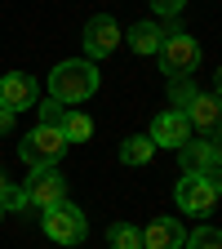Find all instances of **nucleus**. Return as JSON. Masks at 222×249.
Wrapping results in <instances>:
<instances>
[{
	"mask_svg": "<svg viewBox=\"0 0 222 249\" xmlns=\"http://www.w3.org/2000/svg\"><path fill=\"white\" fill-rule=\"evenodd\" d=\"M182 5H187V0H151V9H155V14H165V18L182 14Z\"/></svg>",
	"mask_w": 222,
	"mask_h": 249,
	"instance_id": "nucleus-20",
	"label": "nucleus"
},
{
	"mask_svg": "<svg viewBox=\"0 0 222 249\" xmlns=\"http://www.w3.org/2000/svg\"><path fill=\"white\" fill-rule=\"evenodd\" d=\"M173 200H178L182 213H213V205H218V178H209V174H187V178H178Z\"/></svg>",
	"mask_w": 222,
	"mask_h": 249,
	"instance_id": "nucleus-5",
	"label": "nucleus"
},
{
	"mask_svg": "<svg viewBox=\"0 0 222 249\" xmlns=\"http://www.w3.org/2000/svg\"><path fill=\"white\" fill-rule=\"evenodd\" d=\"M40 227L53 245H80L85 240V209L71 205V200H58V205H45L40 209Z\"/></svg>",
	"mask_w": 222,
	"mask_h": 249,
	"instance_id": "nucleus-2",
	"label": "nucleus"
},
{
	"mask_svg": "<svg viewBox=\"0 0 222 249\" xmlns=\"http://www.w3.org/2000/svg\"><path fill=\"white\" fill-rule=\"evenodd\" d=\"M151 156H155V147H151L147 134H134V138L120 142V160H124V165H147Z\"/></svg>",
	"mask_w": 222,
	"mask_h": 249,
	"instance_id": "nucleus-15",
	"label": "nucleus"
},
{
	"mask_svg": "<svg viewBox=\"0 0 222 249\" xmlns=\"http://www.w3.org/2000/svg\"><path fill=\"white\" fill-rule=\"evenodd\" d=\"M5 187H9V178H5V169H0V192H5Z\"/></svg>",
	"mask_w": 222,
	"mask_h": 249,
	"instance_id": "nucleus-23",
	"label": "nucleus"
},
{
	"mask_svg": "<svg viewBox=\"0 0 222 249\" xmlns=\"http://www.w3.org/2000/svg\"><path fill=\"white\" fill-rule=\"evenodd\" d=\"M14 120H18V116H14V111H5V107H0V138H5V134H9V129H14Z\"/></svg>",
	"mask_w": 222,
	"mask_h": 249,
	"instance_id": "nucleus-22",
	"label": "nucleus"
},
{
	"mask_svg": "<svg viewBox=\"0 0 222 249\" xmlns=\"http://www.w3.org/2000/svg\"><path fill=\"white\" fill-rule=\"evenodd\" d=\"M58 134L67 138V147H71V142H89L93 120H89L85 111H71V107H67V111H62V120H58Z\"/></svg>",
	"mask_w": 222,
	"mask_h": 249,
	"instance_id": "nucleus-14",
	"label": "nucleus"
},
{
	"mask_svg": "<svg viewBox=\"0 0 222 249\" xmlns=\"http://www.w3.org/2000/svg\"><path fill=\"white\" fill-rule=\"evenodd\" d=\"M36 111H40V124H58L67 107H62V103H53V98H45V103H36Z\"/></svg>",
	"mask_w": 222,
	"mask_h": 249,
	"instance_id": "nucleus-19",
	"label": "nucleus"
},
{
	"mask_svg": "<svg viewBox=\"0 0 222 249\" xmlns=\"http://www.w3.org/2000/svg\"><path fill=\"white\" fill-rule=\"evenodd\" d=\"M0 107L5 111H27V107H36V80H31L27 71H5L0 76Z\"/></svg>",
	"mask_w": 222,
	"mask_h": 249,
	"instance_id": "nucleus-8",
	"label": "nucleus"
},
{
	"mask_svg": "<svg viewBox=\"0 0 222 249\" xmlns=\"http://www.w3.org/2000/svg\"><path fill=\"white\" fill-rule=\"evenodd\" d=\"M182 223L178 218H155V223L142 231V249H182Z\"/></svg>",
	"mask_w": 222,
	"mask_h": 249,
	"instance_id": "nucleus-11",
	"label": "nucleus"
},
{
	"mask_svg": "<svg viewBox=\"0 0 222 249\" xmlns=\"http://www.w3.org/2000/svg\"><path fill=\"white\" fill-rule=\"evenodd\" d=\"M178 160H182L187 174H209V178H218V138H200V142L187 138L178 147Z\"/></svg>",
	"mask_w": 222,
	"mask_h": 249,
	"instance_id": "nucleus-9",
	"label": "nucleus"
},
{
	"mask_svg": "<svg viewBox=\"0 0 222 249\" xmlns=\"http://www.w3.org/2000/svg\"><path fill=\"white\" fill-rule=\"evenodd\" d=\"M182 249H222V231L218 227H196L191 236H182Z\"/></svg>",
	"mask_w": 222,
	"mask_h": 249,
	"instance_id": "nucleus-17",
	"label": "nucleus"
},
{
	"mask_svg": "<svg viewBox=\"0 0 222 249\" xmlns=\"http://www.w3.org/2000/svg\"><path fill=\"white\" fill-rule=\"evenodd\" d=\"M182 116H187L191 129H205L213 138V129H218V98H213V93H196V98L182 107Z\"/></svg>",
	"mask_w": 222,
	"mask_h": 249,
	"instance_id": "nucleus-12",
	"label": "nucleus"
},
{
	"mask_svg": "<svg viewBox=\"0 0 222 249\" xmlns=\"http://www.w3.org/2000/svg\"><path fill=\"white\" fill-rule=\"evenodd\" d=\"M120 36L124 40H129V49L134 53H155V49H160V22H134L129 31H120Z\"/></svg>",
	"mask_w": 222,
	"mask_h": 249,
	"instance_id": "nucleus-13",
	"label": "nucleus"
},
{
	"mask_svg": "<svg viewBox=\"0 0 222 249\" xmlns=\"http://www.w3.org/2000/svg\"><path fill=\"white\" fill-rule=\"evenodd\" d=\"M93 89H98V67L89 58H67L49 71V98L62 107H76V103L93 98Z\"/></svg>",
	"mask_w": 222,
	"mask_h": 249,
	"instance_id": "nucleus-1",
	"label": "nucleus"
},
{
	"mask_svg": "<svg viewBox=\"0 0 222 249\" xmlns=\"http://www.w3.org/2000/svg\"><path fill=\"white\" fill-rule=\"evenodd\" d=\"M0 218H5V209H0Z\"/></svg>",
	"mask_w": 222,
	"mask_h": 249,
	"instance_id": "nucleus-24",
	"label": "nucleus"
},
{
	"mask_svg": "<svg viewBox=\"0 0 222 249\" xmlns=\"http://www.w3.org/2000/svg\"><path fill=\"white\" fill-rule=\"evenodd\" d=\"M85 58L93 62V58H111L116 49H120V22L111 18V14H93L89 22H85Z\"/></svg>",
	"mask_w": 222,
	"mask_h": 249,
	"instance_id": "nucleus-6",
	"label": "nucleus"
},
{
	"mask_svg": "<svg viewBox=\"0 0 222 249\" xmlns=\"http://www.w3.org/2000/svg\"><path fill=\"white\" fill-rule=\"evenodd\" d=\"M107 245L111 249H142V231L129 227V223H111L107 227Z\"/></svg>",
	"mask_w": 222,
	"mask_h": 249,
	"instance_id": "nucleus-16",
	"label": "nucleus"
},
{
	"mask_svg": "<svg viewBox=\"0 0 222 249\" xmlns=\"http://www.w3.org/2000/svg\"><path fill=\"white\" fill-rule=\"evenodd\" d=\"M151 147H182L187 138H191V124H187V116L173 107V111H160L151 120Z\"/></svg>",
	"mask_w": 222,
	"mask_h": 249,
	"instance_id": "nucleus-10",
	"label": "nucleus"
},
{
	"mask_svg": "<svg viewBox=\"0 0 222 249\" xmlns=\"http://www.w3.org/2000/svg\"><path fill=\"white\" fill-rule=\"evenodd\" d=\"M27 200L45 209V205H58V200H67V178H62L58 165H45V169H31L27 178Z\"/></svg>",
	"mask_w": 222,
	"mask_h": 249,
	"instance_id": "nucleus-7",
	"label": "nucleus"
},
{
	"mask_svg": "<svg viewBox=\"0 0 222 249\" xmlns=\"http://www.w3.org/2000/svg\"><path fill=\"white\" fill-rule=\"evenodd\" d=\"M0 209L5 213H22V209H31V200H27V187H5V192H0Z\"/></svg>",
	"mask_w": 222,
	"mask_h": 249,
	"instance_id": "nucleus-18",
	"label": "nucleus"
},
{
	"mask_svg": "<svg viewBox=\"0 0 222 249\" xmlns=\"http://www.w3.org/2000/svg\"><path fill=\"white\" fill-rule=\"evenodd\" d=\"M62 151H67V138L58 134V124H36V129H31V134L18 142L22 165H31V169L58 165V160H62Z\"/></svg>",
	"mask_w": 222,
	"mask_h": 249,
	"instance_id": "nucleus-3",
	"label": "nucleus"
},
{
	"mask_svg": "<svg viewBox=\"0 0 222 249\" xmlns=\"http://www.w3.org/2000/svg\"><path fill=\"white\" fill-rule=\"evenodd\" d=\"M155 53H160V67L173 80H182L187 71H196V62H200V45H196V36H187V31H169Z\"/></svg>",
	"mask_w": 222,
	"mask_h": 249,
	"instance_id": "nucleus-4",
	"label": "nucleus"
},
{
	"mask_svg": "<svg viewBox=\"0 0 222 249\" xmlns=\"http://www.w3.org/2000/svg\"><path fill=\"white\" fill-rule=\"evenodd\" d=\"M191 98H196V89H187V85L178 80V85H173V103H178V111H182L187 103H191Z\"/></svg>",
	"mask_w": 222,
	"mask_h": 249,
	"instance_id": "nucleus-21",
	"label": "nucleus"
}]
</instances>
